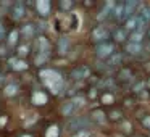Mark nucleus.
<instances>
[{"instance_id":"obj_1","label":"nucleus","mask_w":150,"mask_h":137,"mask_svg":"<svg viewBox=\"0 0 150 137\" xmlns=\"http://www.w3.org/2000/svg\"><path fill=\"white\" fill-rule=\"evenodd\" d=\"M91 126H92L91 118L84 116V114H81V116H71V118H68L66 123H65V129L68 131L69 134H74V132H78V131L89 129Z\"/></svg>"},{"instance_id":"obj_2","label":"nucleus","mask_w":150,"mask_h":137,"mask_svg":"<svg viewBox=\"0 0 150 137\" xmlns=\"http://www.w3.org/2000/svg\"><path fill=\"white\" fill-rule=\"evenodd\" d=\"M116 53V44L111 42V40H107V42H102V44H97L95 45V55L97 58L100 60H108L111 55Z\"/></svg>"},{"instance_id":"obj_3","label":"nucleus","mask_w":150,"mask_h":137,"mask_svg":"<svg viewBox=\"0 0 150 137\" xmlns=\"http://www.w3.org/2000/svg\"><path fill=\"white\" fill-rule=\"evenodd\" d=\"M111 32L108 31L107 26H103V24H98V26H95L94 29H92L91 32V40L95 44H102V42H107L108 39H110Z\"/></svg>"},{"instance_id":"obj_4","label":"nucleus","mask_w":150,"mask_h":137,"mask_svg":"<svg viewBox=\"0 0 150 137\" xmlns=\"http://www.w3.org/2000/svg\"><path fill=\"white\" fill-rule=\"evenodd\" d=\"M91 73H92L91 66L78 65L69 71V79H71V81H84V79L91 78Z\"/></svg>"},{"instance_id":"obj_5","label":"nucleus","mask_w":150,"mask_h":137,"mask_svg":"<svg viewBox=\"0 0 150 137\" xmlns=\"http://www.w3.org/2000/svg\"><path fill=\"white\" fill-rule=\"evenodd\" d=\"M136 18L139 21V29L137 31H144V28L150 23V7L149 5H140L136 13Z\"/></svg>"},{"instance_id":"obj_6","label":"nucleus","mask_w":150,"mask_h":137,"mask_svg":"<svg viewBox=\"0 0 150 137\" xmlns=\"http://www.w3.org/2000/svg\"><path fill=\"white\" fill-rule=\"evenodd\" d=\"M8 13H10V18L13 21L23 20L24 15H26V5H24V2H15V4H11Z\"/></svg>"},{"instance_id":"obj_7","label":"nucleus","mask_w":150,"mask_h":137,"mask_svg":"<svg viewBox=\"0 0 150 137\" xmlns=\"http://www.w3.org/2000/svg\"><path fill=\"white\" fill-rule=\"evenodd\" d=\"M139 7H140V4L137 0H127V2H124L123 20H127L129 16H134V15L137 13V10H139Z\"/></svg>"},{"instance_id":"obj_8","label":"nucleus","mask_w":150,"mask_h":137,"mask_svg":"<svg viewBox=\"0 0 150 137\" xmlns=\"http://www.w3.org/2000/svg\"><path fill=\"white\" fill-rule=\"evenodd\" d=\"M145 52L142 44H132V42H127L124 45V55H129V56H140L142 53Z\"/></svg>"},{"instance_id":"obj_9","label":"nucleus","mask_w":150,"mask_h":137,"mask_svg":"<svg viewBox=\"0 0 150 137\" xmlns=\"http://www.w3.org/2000/svg\"><path fill=\"white\" fill-rule=\"evenodd\" d=\"M18 31H20V36L23 37V39H26V40L33 39V37L36 36V26H34L33 23H26L24 26H21Z\"/></svg>"},{"instance_id":"obj_10","label":"nucleus","mask_w":150,"mask_h":137,"mask_svg":"<svg viewBox=\"0 0 150 137\" xmlns=\"http://www.w3.org/2000/svg\"><path fill=\"white\" fill-rule=\"evenodd\" d=\"M69 49H71V42H69L68 37L63 36L57 40V52H58V55H66L69 52Z\"/></svg>"},{"instance_id":"obj_11","label":"nucleus","mask_w":150,"mask_h":137,"mask_svg":"<svg viewBox=\"0 0 150 137\" xmlns=\"http://www.w3.org/2000/svg\"><path fill=\"white\" fill-rule=\"evenodd\" d=\"M89 116H91V121H92V123H95V124H103L105 119H107V114H105V111L100 110V108H95V110H92Z\"/></svg>"},{"instance_id":"obj_12","label":"nucleus","mask_w":150,"mask_h":137,"mask_svg":"<svg viewBox=\"0 0 150 137\" xmlns=\"http://www.w3.org/2000/svg\"><path fill=\"white\" fill-rule=\"evenodd\" d=\"M37 53L50 55V44L44 36H39V39H37Z\"/></svg>"},{"instance_id":"obj_13","label":"nucleus","mask_w":150,"mask_h":137,"mask_svg":"<svg viewBox=\"0 0 150 137\" xmlns=\"http://www.w3.org/2000/svg\"><path fill=\"white\" fill-rule=\"evenodd\" d=\"M8 61H10V66L15 69V71H24V69H28V61L23 60V58L13 56V58H10Z\"/></svg>"},{"instance_id":"obj_14","label":"nucleus","mask_w":150,"mask_h":137,"mask_svg":"<svg viewBox=\"0 0 150 137\" xmlns=\"http://www.w3.org/2000/svg\"><path fill=\"white\" fill-rule=\"evenodd\" d=\"M113 7H115L113 2H107V4H105V7L102 8L100 11H98L97 20H98V21H105L107 18H110V16H111V10H113Z\"/></svg>"},{"instance_id":"obj_15","label":"nucleus","mask_w":150,"mask_h":137,"mask_svg":"<svg viewBox=\"0 0 150 137\" xmlns=\"http://www.w3.org/2000/svg\"><path fill=\"white\" fill-rule=\"evenodd\" d=\"M124 56H126L124 53L116 52L115 55H111L110 58L107 60V65H108V66H111V68H118V66H121V63H123Z\"/></svg>"},{"instance_id":"obj_16","label":"nucleus","mask_w":150,"mask_h":137,"mask_svg":"<svg viewBox=\"0 0 150 137\" xmlns=\"http://www.w3.org/2000/svg\"><path fill=\"white\" fill-rule=\"evenodd\" d=\"M127 31L124 28H116L113 31V39H115V44H121V42H126L127 40Z\"/></svg>"},{"instance_id":"obj_17","label":"nucleus","mask_w":150,"mask_h":137,"mask_svg":"<svg viewBox=\"0 0 150 137\" xmlns=\"http://www.w3.org/2000/svg\"><path fill=\"white\" fill-rule=\"evenodd\" d=\"M36 8L37 11H39V15L42 18H45L47 15L50 13V2H47V0H39L36 4Z\"/></svg>"},{"instance_id":"obj_18","label":"nucleus","mask_w":150,"mask_h":137,"mask_svg":"<svg viewBox=\"0 0 150 137\" xmlns=\"http://www.w3.org/2000/svg\"><path fill=\"white\" fill-rule=\"evenodd\" d=\"M123 11H124V2H118L115 4L113 10H111V18L116 21H121L123 20Z\"/></svg>"},{"instance_id":"obj_19","label":"nucleus","mask_w":150,"mask_h":137,"mask_svg":"<svg viewBox=\"0 0 150 137\" xmlns=\"http://www.w3.org/2000/svg\"><path fill=\"white\" fill-rule=\"evenodd\" d=\"M124 29L129 31V32L139 29V21H137L136 15H134V16H129L127 20H124Z\"/></svg>"},{"instance_id":"obj_20","label":"nucleus","mask_w":150,"mask_h":137,"mask_svg":"<svg viewBox=\"0 0 150 137\" xmlns=\"http://www.w3.org/2000/svg\"><path fill=\"white\" fill-rule=\"evenodd\" d=\"M132 78V71H131L129 68H120L116 73V79L121 82H127L129 79Z\"/></svg>"},{"instance_id":"obj_21","label":"nucleus","mask_w":150,"mask_h":137,"mask_svg":"<svg viewBox=\"0 0 150 137\" xmlns=\"http://www.w3.org/2000/svg\"><path fill=\"white\" fill-rule=\"evenodd\" d=\"M127 39L132 44H142L145 40V36H144V31H132V32H129Z\"/></svg>"},{"instance_id":"obj_22","label":"nucleus","mask_w":150,"mask_h":137,"mask_svg":"<svg viewBox=\"0 0 150 137\" xmlns=\"http://www.w3.org/2000/svg\"><path fill=\"white\" fill-rule=\"evenodd\" d=\"M18 90H20V85L16 84V82H11V84H7L4 87V94L7 95V97H13V95H16L18 94Z\"/></svg>"},{"instance_id":"obj_23","label":"nucleus","mask_w":150,"mask_h":137,"mask_svg":"<svg viewBox=\"0 0 150 137\" xmlns=\"http://www.w3.org/2000/svg\"><path fill=\"white\" fill-rule=\"evenodd\" d=\"M8 39V47H16L18 45V39H20V31L15 29V31H10L7 36Z\"/></svg>"},{"instance_id":"obj_24","label":"nucleus","mask_w":150,"mask_h":137,"mask_svg":"<svg viewBox=\"0 0 150 137\" xmlns=\"http://www.w3.org/2000/svg\"><path fill=\"white\" fill-rule=\"evenodd\" d=\"M76 111V108H74V105H73V102L69 100V102H65V103L62 105V114L63 116H69L71 118V114Z\"/></svg>"},{"instance_id":"obj_25","label":"nucleus","mask_w":150,"mask_h":137,"mask_svg":"<svg viewBox=\"0 0 150 137\" xmlns=\"http://www.w3.org/2000/svg\"><path fill=\"white\" fill-rule=\"evenodd\" d=\"M115 85V81L111 78H105V79H100V81L97 82V87H100V89H103V90H107L108 92V89H111Z\"/></svg>"},{"instance_id":"obj_26","label":"nucleus","mask_w":150,"mask_h":137,"mask_svg":"<svg viewBox=\"0 0 150 137\" xmlns=\"http://www.w3.org/2000/svg\"><path fill=\"white\" fill-rule=\"evenodd\" d=\"M29 52H31V47L28 45V44H21V45H18V49H16L18 58H23V60H24V56L29 55Z\"/></svg>"},{"instance_id":"obj_27","label":"nucleus","mask_w":150,"mask_h":137,"mask_svg":"<svg viewBox=\"0 0 150 137\" xmlns=\"http://www.w3.org/2000/svg\"><path fill=\"white\" fill-rule=\"evenodd\" d=\"M73 105H74V108H76V110H78V108H81V107H84V105H86V102H87V98H86L84 97V95H76V97L74 98H73Z\"/></svg>"},{"instance_id":"obj_28","label":"nucleus","mask_w":150,"mask_h":137,"mask_svg":"<svg viewBox=\"0 0 150 137\" xmlns=\"http://www.w3.org/2000/svg\"><path fill=\"white\" fill-rule=\"evenodd\" d=\"M100 100H102V103H105V105H111V103H115V95L111 94V92H103Z\"/></svg>"},{"instance_id":"obj_29","label":"nucleus","mask_w":150,"mask_h":137,"mask_svg":"<svg viewBox=\"0 0 150 137\" xmlns=\"http://www.w3.org/2000/svg\"><path fill=\"white\" fill-rule=\"evenodd\" d=\"M142 90H145V81H137V82H134L131 92H132V94H142Z\"/></svg>"},{"instance_id":"obj_30","label":"nucleus","mask_w":150,"mask_h":137,"mask_svg":"<svg viewBox=\"0 0 150 137\" xmlns=\"http://www.w3.org/2000/svg\"><path fill=\"white\" fill-rule=\"evenodd\" d=\"M49 56H50V55H42V53H37L34 63H36L37 66H44L47 61H49Z\"/></svg>"},{"instance_id":"obj_31","label":"nucleus","mask_w":150,"mask_h":137,"mask_svg":"<svg viewBox=\"0 0 150 137\" xmlns=\"http://www.w3.org/2000/svg\"><path fill=\"white\" fill-rule=\"evenodd\" d=\"M108 118H110L111 121H121L123 119V111L121 110H111L110 113H108Z\"/></svg>"},{"instance_id":"obj_32","label":"nucleus","mask_w":150,"mask_h":137,"mask_svg":"<svg viewBox=\"0 0 150 137\" xmlns=\"http://www.w3.org/2000/svg\"><path fill=\"white\" fill-rule=\"evenodd\" d=\"M71 137H92V131L91 129H84V131H78V132L71 134Z\"/></svg>"},{"instance_id":"obj_33","label":"nucleus","mask_w":150,"mask_h":137,"mask_svg":"<svg viewBox=\"0 0 150 137\" xmlns=\"http://www.w3.org/2000/svg\"><path fill=\"white\" fill-rule=\"evenodd\" d=\"M73 7H74V2H65V0H62V2H60V10L68 11V10H71Z\"/></svg>"},{"instance_id":"obj_34","label":"nucleus","mask_w":150,"mask_h":137,"mask_svg":"<svg viewBox=\"0 0 150 137\" xmlns=\"http://www.w3.org/2000/svg\"><path fill=\"white\" fill-rule=\"evenodd\" d=\"M97 97H98V89H97V87H92V89H89V92H87V97H86V98H91V100H97Z\"/></svg>"},{"instance_id":"obj_35","label":"nucleus","mask_w":150,"mask_h":137,"mask_svg":"<svg viewBox=\"0 0 150 137\" xmlns=\"http://www.w3.org/2000/svg\"><path fill=\"white\" fill-rule=\"evenodd\" d=\"M140 124H142L145 129H149L150 131V114H145V116H142L140 118Z\"/></svg>"},{"instance_id":"obj_36","label":"nucleus","mask_w":150,"mask_h":137,"mask_svg":"<svg viewBox=\"0 0 150 137\" xmlns=\"http://www.w3.org/2000/svg\"><path fill=\"white\" fill-rule=\"evenodd\" d=\"M121 127H123V132H124V134H132V124H131V123L124 121Z\"/></svg>"},{"instance_id":"obj_37","label":"nucleus","mask_w":150,"mask_h":137,"mask_svg":"<svg viewBox=\"0 0 150 137\" xmlns=\"http://www.w3.org/2000/svg\"><path fill=\"white\" fill-rule=\"evenodd\" d=\"M4 37H5V24L0 21V40L4 39Z\"/></svg>"},{"instance_id":"obj_38","label":"nucleus","mask_w":150,"mask_h":137,"mask_svg":"<svg viewBox=\"0 0 150 137\" xmlns=\"http://www.w3.org/2000/svg\"><path fill=\"white\" fill-rule=\"evenodd\" d=\"M0 56H7V47L0 45Z\"/></svg>"},{"instance_id":"obj_39","label":"nucleus","mask_w":150,"mask_h":137,"mask_svg":"<svg viewBox=\"0 0 150 137\" xmlns=\"http://www.w3.org/2000/svg\"><path fill=\"white\" fill-rule=\"evenodd\" d=\"M145 89H147V90H150V78L145 81Z\"/></svg>"},{"instance_id":"obj_40","label":"nucleus","mask_w":150,"mask_h":137,"mask_svg":"<svg viewBox=\"0 0 150 137\" xmlns=\"http://www.w3.org/2000/svg\"><path fill=\"white\" fill-rule=\"evenodd\" d=\"M115 137H126V136H123V134H116Z\"/></svg>"},{"instance_id":"obj_41","label":"nucleus","mask_w":150,"mask_h":137,"mask_svg":"<svg viewBox=\"0 0 150 137\" xmlns=\"http://www.w3.org/2000/svg\"><path fill=\"white\" fill-rule=\"evenodd\" d=\"M136 137H147V136H136Z\"/></svg>"}]
</instances>
